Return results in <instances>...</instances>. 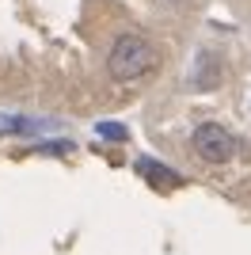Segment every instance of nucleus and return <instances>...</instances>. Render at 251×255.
I'll use <instances>...</instances> for the list:
<instances>
[{
	"mask_svg": "<svg viewBox=\"0 0 251 255\" xmlns=\"http://www.w3.org/2000/svg\"><path fill=\"white\" fill-rule=\"evenodd\" d=\"M137 171L145 175V179H152L156 187H179V171H171V168H164V164H156V160H148V156H141L137 160Z\"/></svg>",
	"mask_w": 251,
	"mask_h": 255,
	"instance_id": "obj_3",
	"label": "nucleus"
},
{
	"mask_svg": "<svg viewBox=\"0 0 251 255\" xmlns=\"http://www.w3.org/2000/svg\"><path fill=\"white\" fill-rule=\"evenodd\" d=\"M95 133H99V137H107V141H126V137H129V129L118 126V122H99V126H95Z\"/></svg>",
	"mask_w": 251,
	"mask_h": 255,
	"instance_id": "obj_4",
	"label": "nucleus"
},
{
	"mask_svg": "<svg viewBox=\"0 0 251 255\" xmlns=\"http://www.w3.org/2000/svg\"><path fill=\"white\" fill-rule=\"evenodd\" d=\"M156 69V50L148 38L141 34H122L115 46H111V57H107V73L122 80V84H133L141 76H148Z\"/></svg>",
	"mask_w": 251,
	"mask_h": 255,
	"instance_id": "obj_1",
	"label": "nucleus"
},
{
	"mask_svg": "<svg viewBox=\"0 0 251 255\" xmlns=\"http://www.w3.org/2000/svg\"><path fill=\"white\" fill-rule=\"evenodd\" d=\"M190 141H194V152H198L206 164H225V160L236 156V137H232L225 126H217V122H202Z\"/></svg>",
	"mask_w": 251,
	"mask_h": 255,
	"instance_id": "obj_2",
	"label": "nucleus"
}]
</instances>
